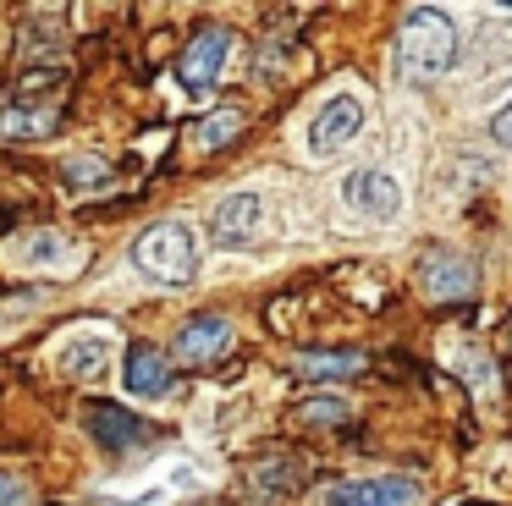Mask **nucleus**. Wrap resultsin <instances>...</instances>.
Instances as JSON below:
<instances>
[{
	"label": "nucleus",
	"instance_id": "1",
	"mask_svg": "<svg viewBox=\"0 0 512 506\" xmlns=\"http://www.w3.org/2000/svg\"><path fill=\"white\" fill-rule=\"evenodd\" d=\"M457 61V22L441 6H408L397 22V72L408 83H435Z\"/></svg>",
	"mask_w": 512,
	"mask_h": 506
},
{
	"label": "nucleus",
	"instance_id": "2",
	"mask_svg": "<svg viewBox=\"0 0 512 506\" xmlns=\"http://www.w3.org/2000/svg\"><path fill=\"white\" fill-rule=\"evenodd\" d=\"M133 264L160 286H182L199 270V237H193V226H182V220H155V226L133 242Z\"/></svg>",
	"mask_w": 512,
	"mask_h": 506
},
{
	"label": "nucleus",
	"instance_id": "3",
	"mask_svg": "<svg viewBox=\"0 0 512 506\" xmlns=\"http://www.w3.org/2000/svg\"><path fill=\"white\" fill-rule=\"evenodd\" d=\"M358 132H364V99L358 94H331L309 116V154L314 160H331V154L353 149Z\"/></svg>",
	"mask_w": 512,
	"mask_h": 506
},
{
	"label": "nucleus",
	"instance_id": "4",
	"mask_svg": "<svg viewBox=\"0 0 512 506\" xmlns=\"http://www.w3.org/2000/svg\"><path fill=\"white\" fill-rule=\"evenodd\" d=\"M232 50H237L232 28H199L188 44H182V55H177V83L188 88V94H204L210 83H221Z\"/></svg>",
	"mask_w": 512,
	"mask_h": 506
},
{
	"label": "nucleus",
	"instance_id": "5",
	"mask_svg": "<svg viewBox=\"0 0 512 506\" xmlns=\"http://www.w3.org/2000/svg\"><path fill=\"white\" fill-rule=\"evenodd\" d=\"M474 286H479V270L463 253L435 248L419 259V292H430L435 303H463V297H474Z\"/></svg>",
	"mask_w": 512,
	"mask_h": 506
},
{
	"label": "nucleus",
	"instance_id": "6",
	"mask_svg": "<svg viewBox=\"0 0 512 506\" xmlns=\"http://www.w3.org/2000/svg\"><path fill=\"white\" fill-rule=\"evenodd\" d=\"M210 231L221 248H248L265 231V198L259 193H226L210 215Z\"/></svg>",
	"mask_w": 512,
	"mask_h": 506
},
{
	"label": "nucleus",
	"instance_id": "7",
	"mask_svg": "<svg viewBox=\"0 0 512 506\" xmlns=\"http://www.w3.org/2000/svg\"><path fill=\"white\" fill-rule=\"evenodd\" d=\"M83 424H89V435L100 440L105 451H133V446H149V440H155V429H149L144 418L116 407V402H89L83 407Z\"/></svg>",
	"mask_w": 512,
	"mask_h": 506
},
{
	"label": "nucleus",
	"instance_id": "8",
	"mask_svg": "<svg viewBox=\"0 0 512 506\" xmlns=\"http://www.w3.org/2000/svg\"><path fill=\"white\" fill-rule=\"evenodd\" d=\"M232 352V325L221 314H193L188 325L177 330V363L188 369H204V363H221Z\"/></svg>",
	"mask_w": 512,
	"mask_h": 506
},
{
	"label": "nucleus",
	"instance_id": "9",
	"mask_svg": "<svg viewBox=\"0 0 512 506\" xmlns=\"http://www.w3.org/2000/svg\"><path fill=\"white\" fill-rule=\"evenodd\" d=\"M413 501H419V484L397 479V473H386V479H342L325 490V506H413Z\"/></svg>",
	"mask_w": 512,
	"mask_h": 506
},
{
	"label": "nucleus",
	"instance_id": "10",
	"mask_svg": "<svg viewBox=\"0 0 512 506\" xmlns=\"http://www.w3.org/2000/svg\"><path fill=\"white\" fill-rule=\"evenodd\" d=\"M342 198H347V204H353L364 220H380V226L402 215V187L391 182L386 171H353V176L342 182Z\"/></svg>",
	"mask_w": 512,
	"mask_h": 506
},
{
	"label": "nucleus",
	"instance_id": "11",
	"mask_svg": "<svg viewBox=\"0 0 512 506\" xmlns=\"http://www.w3.org/2000/svg\"><path fill=\"white\" fill-rule=\"evenodd\" d=\"M127 391H133V396H144V402H155V396H166L171 391V358H166V352H160V347H133V352H127Z\"/></svg>",
	"mask_w": 512,
	"mask_h": 506
},
{
	"label": "nucleus",
	"instance_id": "12",
	"mask_svg": "<svg viewBox=\"0 0 512 506\" xmlns=\"http://www.w3.org/2000/svg\"><path fill=\"white\" fill-rule=\"evenodd\" d=\"M56 127L50 105H0V138H45Z\"/></svg>",
	"mask_w": 512,
	"mask_h": 506
},
{
	"label": "nucleus",
	"instance_id": "13",
	"mask_svg": "<svg viewBox=\"0 0 512 506\" xmlns=\"http://www.w3.org/2000/svg\"><path fill=\"white\" fill-rule=\"evenodd\" d=\"M292 369L309 374V380H347V374L364 369V352H298Z\"/></svg>",
	"mask_w": 512,
	"mask_h": 506
},
{
	"label": "nucleus",
	"instance_id": "14",
	"mask_svg": "<svg viewBox=\"0 0 512 506\" xmlns=\"http://www.w3.org/2000/svg\"><path fill=\"white\" fill-rule=\"evenodd\" d=\"M248 479H254V490H270V495H276V490H298V484H303V468H298V462H259Z\"/></svg>",
	"mask_w": 512,
	"mask_h": 506
},
{
	"label": "nucleus",
	"instance_id": "15",
	"mask_svg": "<svg viewBox=\"0 0 512 506\" xmlns=\"http://www.w3.org/2000/svg\"><path fill=\"white\" fill-rule=\"evenodd\" d=\"M61 171H67L72 187H100V182H111V160H105V154H72Z\"/></svg>",
	"mask_w": 512,
	"mask_h": 506
},
{
	"label": "nucleus",
	"instance_id": "16",
	"mask_svg": "<svg viewBox=\"0 0 512 506\" xmlns=\"http://www.w3.org/2000/svg\"><path fill=\"white\" fill-rule=\"evenodd\" d=\"M298 424H314V429L347 424V402H336V396H314V402L298 407Z\"/></svg>",
	"mask_w": 512,
	"mask_h": 506
},
{
	"label": "nucleus",
	"instance_id": "17",
	"mask_svg": "<svg viewBox=\"0 0 512 506\" xmlns=\"http://www.w3.org/2000/svg\"><path fill=\"white\" fill-rule=\"evenodd\" d=\"M237 127H243V110H215V116L199 127V143H204V149H215V143H232Z\"/></svg>",
	"mask_w": 512,
	"mask_h": 506
},
{
	"label": "nucleus",
	"instance_id": "18",
	"mask_svg": "<svg viewBox=\"0 0 512 506\" xmlns=\"http://www.w3.org/2000/svg\"><path fill=\"white\" fill-rule=\"evenodd\" d=\"M23 501H28V484L17 479V473L0 468V506H23Z\"/></svg>",
	"mask_w": 512,
	"mask_h": 506
},
{
	"label": "nucleus",
	"instance_id": "19",
	"mask_svg": "<svg viewBox=\"0 0 512 506\" xmlns=\"http://www.w3.org/2000/svg\"><path fill=\"white\" fill-rule=\"evenodd\" d=\"M490 138H496L501 149H512V99L496 110V116H490Z\"/></svg>",
	"mask_w": 512,
	"mask_h": 506
},
{
	"label": "nucleus",
	"instance_id": "20",
	"mask_svg": "<svg viewBox=\"0 0 512 506\" xmlns=\"http://www.w3.org/2000/svg\"><path fill=\"white\" fill-rule=\"evenodd\" d=\"M507 341H512V330H507Z\"/></svg>",
	"mask_w": 512,
	"mask_h": 506
}]
</instances>
